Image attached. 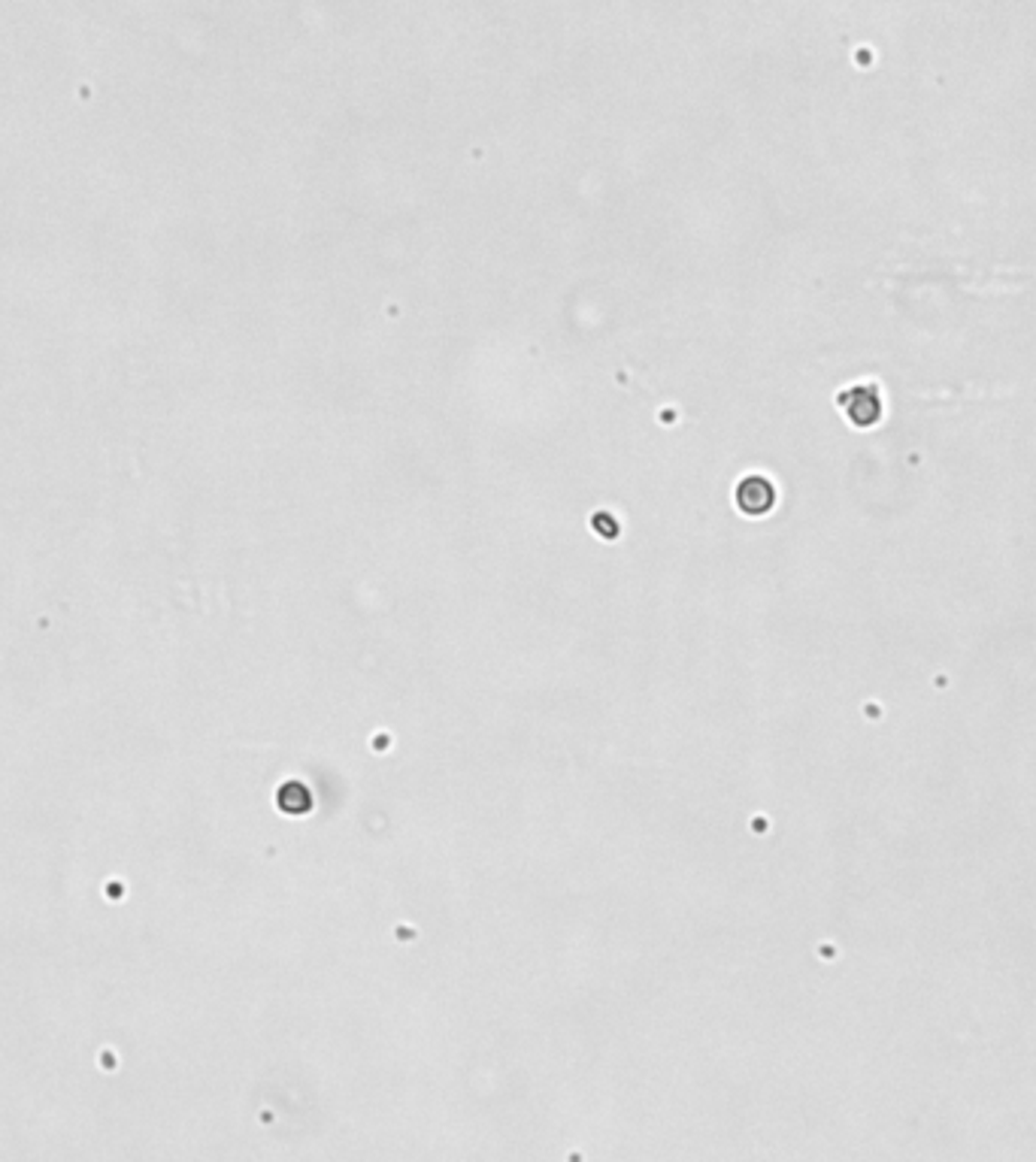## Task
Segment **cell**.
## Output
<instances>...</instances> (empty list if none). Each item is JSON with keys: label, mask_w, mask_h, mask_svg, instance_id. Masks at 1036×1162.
Segmentation results:
<instances>
[{"label": "cell", "mask_w": 1036, "mask_h": 1162, "mask_svg": "<svg viewBox=\"0 0 1036 1162\" xmlns=\"http://www.w3.org/2000/svg\"><path fill=\"white\" fill-rule=\"evenodd\" d=\"M840 406L854 427H876L882 421V394L876 385H852L840 394Z\"/></svg>", "instance_id": "obj_1"}, {"label": "cell", "mask_w": 1036, "mask_h": 1162, "mask_svg": "<svg viewBox=\"0 0 1036 1162\" xmlns=\"http://www.w3.org/2000/svg\"><path fill=\"white\" fill-rule=\"evenodd\" d=\"M733 500L746 515H767L776 503V488L767 476H743L733 491Z\"/></svg>", "instance_id": "obj_2"}]
</instances>
